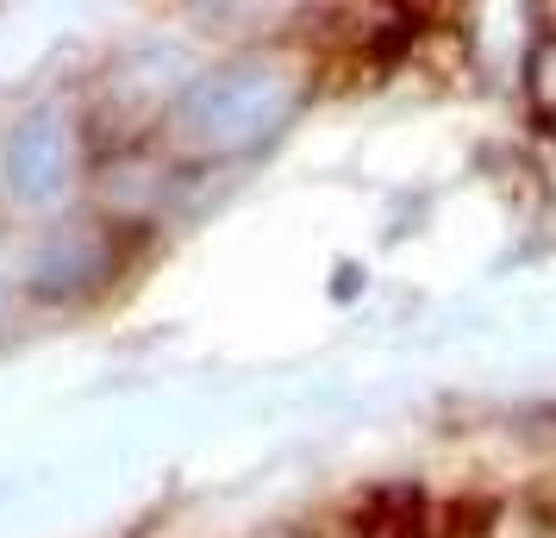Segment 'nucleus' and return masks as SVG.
I'll return each mask as SVG.
<instances>
[{
  "label": "nucleus",
  "mask_w": 556,
  "mask_h": 538,
  "mask_svg": "<svg viewBox=\"0 0 556 538\" xmlns=\"http://www.w3.org/2000/svg\"><path fill=\"white\" fill-rule=\"evenodd\" d=\"M288 107H294L288 76L263 70V63H244V70H226V76H206L181 101V126L206 151H238V145H256L269 126H281Z\"/></svg>",
  "instance_id": "nucleus-1"
},
{
  "label": "nucleus",
  "mask_w": 556,
  "mask_h": 538,
  "mask_svg": "<svg viewBox=\"0 0 556 538\" xmlns=\"http://www.w3.org/2000/svg\"><path fill=\"white\" fill-rule=\"evenodd\" d=\"M7 176H13V195H26V201L56 195L63 176H70V132L56 126V120H31V126H20L13 151H7Z\"/></svg>",
  "instance_id": "nucleus-2"
},
{
  "label": "nucleus",
  "mask_w": 556,
  "mask_h": 538,
  "mask_svg": "<svg viewBox=\"0 0 556 538\" xmlns=\"http://www.w3.org/2000/svg\"><path fill=\"white\" fill-rule=\"evenodd\" d=\"M531 101L544 107V120H556V38H544L531 57Z\"/></svg>",
  "instance_id": "nucleus-3"
}]
</instances>
